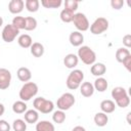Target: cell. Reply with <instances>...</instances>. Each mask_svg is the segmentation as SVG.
Segmentation results:
<instances>
[{"mask_svg": "<svg viewBox=\"0 0 131 131\" xmlns=\"http://www.w3.org/2000/svg\"><path fill=\"white\" fill-rule=\"evenodd\" d=\"M11 73L7 69L0 68V90H5L10 86Z\"/></svg>", "mask_w": 131, "mask_h": 131, "instance_id": "cell-9", "label": "cell"}, {"mask_svg": "<svg viewBox=\"0 0 131 131\" xmlns=\"http://www.w3.org/2000/svg\"><path fill=\"white\" fill-rule=\"evenodd\" d=\"M18 34H19V30H17L14 26H12V24H10V25H6L3 28L2 33H1V37H2L4 42L11 43L18 36Z\"/></svg>", "mask_w": 131, "mask_h": 131, "instance_id": "cell-8", "label": "cell"}, {"mask_svg": "<svg viewBox=\"0 0 131 131\" xmlns=\"http://www.w3.org/2000/svg\"><path fill=\"white\" fill-rule=\"evenodd\" d=\"M93 120H94V123H95L96 126H98V127H104L107 124V122H108V117H107L106 114H104L102 112H99V113H96L95 114Z\"/></svg>", "mask_w": 131, "mask_h": 131, "instance_id": "cell-19", "label": "cell"}, {"mask_svg": "<svg viewBox=\"0 0 131 131\" xmlns=\"http://www.w3.org/2000/svg\"><path fill=\"white\" fill-rule=\"evenodd\" d=\"M4 112H5V106L0 102V117L4 114Z\"/></svg>", "mask_w": 131, "mask_h": 131, "instance_id": "cell-40", "label": "cell"}, {"mask_svg": "<svg viewBox=\"0 0 131 131\" xmlns=\"http://www.w3.org/2000/svg\"><path fill=\"white\" fill-rule=\"evenodd\" d=\"M76 102V99H75V96L74 94L70 93V92H66L63 93L59 98H57L56 100V106L58 110L60 111H68L70 110Z\"/></svg>", "mask_w": 131, "mask_h": 131, "instance_id": "cell-5", "label": "cell"}, {"mask_svg": "<svg viewBox=\"0 0 131 131\" xmlns=\"http://www.w3.org/2000/svg\"><path fill=\"white\" fill-rule=\"evenodd\" d=\"M72 21L74 23V26L76 27L78 32H85L90 27V24H89V20H88L87 16L82 12L75 13Z\"/></svg>", "mask_w": 131, "mask_h": 131, "instance_id": "cell-6", "label": "cell"}, {"mask_svg": "<svg viewBox=\"0 0 131 131\" xmlns=\"http://www.w3.org/2000/svg\"><path fill=\"white\" fill-rule=\"evenodd\" d=\"M3 25V18H2V16H0V27Z\"/></svg>", "mask_w": 131, "mask_h": 131, "instance_id": "cell-42", "label": "cell"}, {"mask_svg": "<svg viewBox=\"0 0 131 131\" xmlns=\"http://www.w3.org/2000/svg\"><path fill=\"white\" fill-rule=\"evenodd\" d=\"M72 131H86V129L84 127H82V126H76V127L73 128Z\"/></svg>", "mask_w": 131, "mask_h": 131, "instance_id": "cell-39", "label": "cell"}, {"mask_svg": "<svg viewBox=\"0 0 131 131\" xmlns=\"http://www.w3.org/2000/svg\"><path fill=\"white\" fill-rule=\"evenodd\" d=\"M90 32L93 35H100L108 29V20L104 17H97L90 25Z\"/></svg>", "mask_w": 131, "mask_h": 131, "instance_id": "cell-7", "label": "cell"}, {"mask_svg": "<svg viewBox=\"0 0 131 131\" xmlns=\"http://www.w3.org/2000/svg\"><path fill=\"white\" fill-rule=\"evenodd\" d=\"M123 44L125 45V48H130L131 47V35L127 34L123 37Z\"/></svg>", "mask_w": 131, "mask_h": 131, "instance_id": "cell-37", "label": "cell"}, {"mask_svg": "<svg viewBox=\"0 0 131 131\" xmlns=\"http://www.w3.org/2000/svg\"><path fill=\"white\" fill-rule=\"evenodd\" d=\"M78 62H79V58L74 53H69L63 58V64L68 69H74V68H76L78 66Z\"/></svg>", "mask_w": 131, "mask_h": 131, "instance_id": "cell-13", "label": "cell"}, {"mask_svg": "<svg viewBox=\"0 0 131 131\" xmlns=\"http://www.w3.org/2000/svg\"><path fill=\"white\" fill-rule=\"evenodd\" d=\"M93 87H94V90H97L98 92H104L107 89L108 84H107L106 79H104L103 77H98L94 81Z\"/></svg>", "mask_w": 131, "mask_h": 131, "instance_id": "cell-21", "label": "cell"}, {"mask_svg": "<svg viewBox=\"0 0 131 131\" xmlns=\"http://www.w3.org/2000/svg\"><path fill=\"white\" fill-rule=\"evenodd\" d=\"M111 95H112V97H113V98L115 99V101H116V100H118V99H121V98L127 96L128 93H127V90H126L124 87L118 86V87H115V88L112 90Z\"/></svg>", "mask_w": 131, "mask_h": 131, "instance_id": "cell-23", "label": "cell"}, {"mask_svg": "<svg viewBox=\"0 0 131 131\" xmlns=\"http://www.w3.org/2000/svg\"><path fill=\"white\" fill-rule=\"evenodd\" d=\"M16 76H17V78H18L19 81L27 83V82H29V81L31 80V78H32V73H31V71H30L28 68L21 67V68H19V69L17 70Z\"/></svg>", "mask_w": 131, "mask_h": 131, "instance_id": "cell-15", "label": "cell"}, {"mask_svg": "<svg viewBox=\"0 0 131 131\" xmlns=\"http://www.w3.org/2000/svg\"><path fill=\"white\" fill-rule=\"evenodd\" d=\"M130 116H131V113L129 112V113L127 114V122H128V124H131V121H130Z\"/></svg>", "mask_w": 131, "mask_h": 131, "instance_id": "cell-41", "label": "cell"}, {"mask_svg": "<svg viewBox=\"0 0 131 131\" xmlns=\"http://www.w3.org/2000/svg\"><path fill=\"white\" fill-rule=\"evenodd\" d=\"M130 55H131V53H130L129 49H127L125 47L118 48L117 51H116V59H117L118 62H121V63Z\"/></svg>", "mask_w": 131, "mask_h": 131, "instance_id": "cell-24", "label": "cell"}, {"mask_svg": "<svg viewBox=\"0 0 131 131\" xmlns=\"http://www.w3.org/2000/svg\"><path fill=\"white\" fill-rule=\"evenodd\" d=\"M12 111L15 114H25L28 111V105L23 100H17L12 104Z\"/></svg>", "mask_w": 131, "mask_h": 131, "instance_id": "cell-25", "label": "cell"}, {"mask_svg": "<svg viewBox=\"0 0 131 131\" xmlns=\"http://www.w3.org/2000/svg\"><path fill=\"white\" fill-rule=\"evenodd\" d=\"M25 6L29 12H37L40 7V2L38 0H26Z\"/></svg>", "mask_w": 131, "mask_h": 131, "instance_id": "cell-26", "label": "cell"}, {"mask_svg": "<svg viewBox=\"0 0 131 131\" xmlns=\"http://www.w3.org/2000/svg\"><path fill=\"white\" fill-rule=\"evenodd\" d=\"M74 14H75L74 12H72V11L67 10V9L63 8V9L60 11L59 16H60V19H61L63 23H71V21L73 20Z\"/></svg>", "mask_w": 131, "mask_h": 131, "instance_id": "cell-32", "label": "cell"}, {"mask_svg": "<svg viewBox=\"0 0 131 131\" xmlns=\"http://www.w3.org/2000/svg\"><path fill=\"white\" fill-rule=\"evenodd\" d=\"M30 48H31V54L35 57H41L45 51L44 46L39 42H34Z\"/></svg>", "mask_w": 131, "mask_h": 131, "instance_id": "cell-22", "label": "cell"}, {"mask_svg": "<svg viewBox=\"0 0 131 131\" xmlns=\"http://www.w3.org/2000/svg\"><path fill=\"white\" fill-rule=\"evenodd\" d=\"M62 4L61 0H42L41 5L45 8H58Z\"/></svg>", "mask_w": 131, "mask_h": 131, "instance_id": "cell-27", "label": "cell"}, {"mask_svg": "<svg viewBox=\"0 0 131 131\" xmlns=\"http://www.w3.org/2000/svg\"><path fill=\"white\" fill-rule=\"evenodd\" d=\"M13 131H26L27 130V123L23 119H16L12 123Z\"/></svg>", "mask_w": 131, "mask_h": 131, "instance_id": "cell-28", "label": "cell"}, {"mask_svg": "<svg viewBox=\"0 0 131 131\" xmlns=\"http://www.w3.org/2000/svg\"><path fill=\"white\" fill-rule=\"evenodd\" d=\"M17 43L23 48H30L32 46V44H33V39L28 34H21L17 38Z\"/></svg>", "mask_w": 131, "mask_h": 131, "instance_id": "cell-20", "label": "cell"}, {"mask_svg": "<svg viewBox=\"0 0 131 131\" xmlns=\"http://www.w3.org/2000/svg\"><path fill=\"white\" fill-rule=\"evenodd\" d=\"M90 72L93 76H95L97 78L102 77L106 72V67L102 62H94L90 68Z\"/></svg>", "mask_w": 131, "mask_h": 131, "instance_id": "cell-12", "label": "cell"}, {"mask_svg": "<svg viewBox=\"0 0 131 131\" xmlns=\"http://www.w3.org/2000/svg\"><path fill=\"white\" fill-rule=\"evenodd\" d=\"M33 105L37 112H40L42 114H49L54 108V103L51 100H48L41 96L34 99Z\"/></svg>", "mask_w": 131, "mask_h": 131, "instance_id": "cell-4", "label": "cell"}, {"mask_svg": "<svg viewBox=\"0 0 131 131\" xmlns=\"http://www.w3.org/2000/svg\"><path fill=\"white\" fill-rule=\"evenodd\" d=\"M12 26H14L17 30H25L26 17H24V16H14L13 19H12Z\"/></svg>", "mask_w": 131, "mask_h": 131, "instance_id": "cell-31", "label": "cell"}, {"mask_svg": "<svg viewBox=\"0 0 131 131\" xmlns=\"http://www.w3.org/2000/svg\"><path fill=\"white\" fill-rule=\"evenodd\" d=\"M84 80V73L81 70H73L66 81L67 87L71 90H76L80 87V85L82 84Z\"/></svg>", "mask_w": 131, "mask_h": 131, "instance_id": "cell-1", "label": "cell"}, {"mask_svg": "<svg viewBox=\"0 0 131 131\" xmlns=\"http://www.w3.org/2000/svg\"><path fill=\"white\" fill-rule=\"evenodd\" d=\"M25 121L28 124H35L39 120V114L36 110H28L24 115Z\"/></svg>", "mask_w": 131, "mask_h": 131, "instance_id": "cell-17", "label": "cell"}, {"mask_svg": "<svg viewBox=\"0 0 131 131\" xmlns=\"http://www.w3.org/2000/svg\"><path fill=\"white\" fill-rule=\"evenodd\" d=\"M122 63H123V66L127 69V71H128V72H131V55H130V56H128V57H127V58H126Z\"/></svg>", "mask_w": 131, "mask_h": 131, "instance_id": "cell-38", "label": "cell"}, {"mask_svg": "<svg viewBox=\"0 0 131 131\" xmlns=\"http://www.w3.org/2000/svg\"><path fill=\"white\" fill-rule=\"evenodd\" d=\"M116 104H117L118 106L122 107V108L127 107V106L130 104V97H129V95H127V96H125V97H123V98H121V99L116 100Z\"/></svg>", "mask_w": 131, "mask_h": 131, "instance_id": "cell-34", "label": "cell"}, {"mask_svg": "<svg viewBox=\"0 0 131 131\" xmlns=\"http://www.w3.org/2000/svg\"><path fill=\"white\" fill-rule=\"evenodd\" d=\"M25 2L23 0H11L8 3V10L12 14H18L24 10Z\"/></svg>", "mask_w": 131, "mask_h": 131, "instance_id": "cell-10", "label": "cell"}, {"mask_svg": "<svg viewBox=\"0 0 131 131\" xmlns=\"http://www.w3.org/2000/svg\"><path fill=\"white\" fill-rule=\"evenodd\" d=\"M36 131H55V127L53 123L43 120L36 123Z\"/></svg>", "mask_w": 131, "mask_h": 131, "instance_id": "cell-18", "label": "cell"}, {"mask_svg": "<svg viewBox=\"0 0 131 131\" xmlns=\"http://www.w3.org/2000/svg\"><path fill=\"white\" fill-rule=\"evenodd\" d=\"M80 93L82 96L84 97H90L93 95L94 93V87L93 84H91L90 82H83L80 85Z\"/></svg>", "mask_w": 131, "mask_h": 131, "instance_id": "cell-14", "label": "cell"}, {"mask_svg": "<svg viewBox=\"0 0 131 131\" xmlns=\"http://www.w3.org/2000/svg\"><path fill=\"white\" fill-rule=\"evenodd\" d=\"M78 58L82 60L87 66H92L96 60V54L95 52L89 47V46H80L78 49Z\"/></svg>", "mask_w": 131, "mask_h": 131, "instance_id": "cell-3", "label": "cell"}, {"mask_svg": "<svg viewBox=\"0 0 131 131\" xmlns=\"http://www.w3.org/2000/svg\"><path fill=\"white\" fill-rule=\"evenodd\" d=\"M69 41H70L71 45H73L74 47H79L84 42V36H83V34L81 32L75 31V32H72L70 34Z\"/></svg>", "mask_w": 131, "mask_h": 131, "instance_id": "cell-11", "label": "cell"}, {"mask_svg": "<svg viewBox=\"0 0 131 131\" xmlns=\"http://www.w3.org/2000/svg\"><path fill=\"white\" fill-rule=\"evenodd\" d=\"M37 93H38V85L34 82H27L21 86L18 95L20 100L26 102L29 101L34 96H36Z\"/></svg>", "mask_w": 131, "mask_h": 131, "instance_id": "cell-2", "label": "cell"}, {"mask_svg": "<svg viewBox=\"0 0 131 131\" xmlns=\"http://www.w3.org/2000/svg\"><path fill=\"white\" fill-rule=\"evenodd\" d=\"M52 120L56 124H62L66 121V114H64V112L60 111V110L55 111L53 113V115H52Z\"/></svg>", "mask_w": 131, "mask_h": 131, "instance_id": "cell-29", "label": "cell"}, {"mask_svg": "<svg viewBox=\"0 0 131 131\" xmlns=\"http://www.w3.org/2000/svg\"><path fill=\"white\" fill-rule=\"evenodd\" d=\"M10 125L5 120H0V131H10Z\"/></svg>", "mask_w": 131, "mask_h": 131, "instance_id": "cell-36", "label": "cell"}, {"mask_svg": "<svg viewBox=\"0 0 131 131\" xmlns=\"http://www.w3.org/2000/svg\"><path fill=\"white\" fill-rule=\"evenodd\" d=\"M37 19L33 16H27L26 17V26H25V30L26 31H34L37 28Z\"/></svg>", "mask_w": 131, "mask_h": 131, "instance_id": "cell-30", "label": "cell"}, {"mask_svg": "<svg viewBox=\"0 0 131 131\" xmlns=\"http://www.w3.org/2000/svg\"><path fill=\"white\" fill-rule=\"evenodd\" d=\"M100 110L104 114H111L116 110V103L111 99H104L100 102Z\"/></svg>", "mask_w": 131, "mask_h": 131, "instance_id": "cell-16", "label": "cell"}, {"mask_svg": "<svg viewBox=\"0 0 131 131\" xmlns=\"http://www.w3.org/2000/svg\"><path fill=\"white\" fill-rule=\"evenodd\" d=\"M63 4H64V9L70 10V11H72V12L75 13V11L78 9L79 2L76 1V0H66Z\"/></svg>", "mask_w": 131, "mask_h": 131, "instance_id": "cell-33", "label": "cell"}, {"mask_svg": "<svg viewBox=\"0 0 131 131\" xmlns=\"http://www.w3.org/2000/svg\"><path fill=\"white\" fill-rule=\"evenodd\" d=\"M124 5V1L123 0H112L111 1V6L113 9H116V10H119L123 7Z\"/></svg>", "mask_w": 131, "mask_h": 131, "instance_id": "cell-35", "label": "cell"}]
</instances>
